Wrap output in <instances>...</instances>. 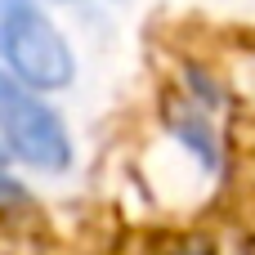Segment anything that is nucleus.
<instances>
[{
	"label": "nucleus",
	"instance_id": "1",
	"mask_svg": "<svg viewBox=\"0 0 255 255\" xmlns=\"http://www.w3.org/2000/svg\"><path fill=\"white\" fill-rule=\"evenodd\" d=\"M0 72L40 94L76 81V49L45 0H0Z\"/></svg>",
	"mask_w": 255,
	"mask_h": 255
},
{
	"label": "nucleus",
	"instance_id": "2",
	"mask_svg": "<svg viewBox=\"0 0 255 255\" xmlns=\"http://www.w3.org/2000/svg\"><path fill=\"white\" fill-rule=\"evenodd\" d=\"M0 148L36 175H63L76 157L63 112L31 85L0 72Z\"/></svg>",
	"mask_w": 255,
	"mask_h": 255
},
{
	"label": "nucleus",
	"instance_id": "3",
	"mask_svg": "<svg viewBox=\"0 0 255 255\" xmlns=\"http://www.w3.org/2000/svg\"><path fill=\"white\" fill-rule=\"evenodd\" d=\"M18 202H27V188L13 179L9 157H4V148H0V206H18Z\"/></svg>",
	"mask_w": 255,
	"mask_h": 255
},
{
	"label": "nucleus",
	"instance_id": "4",
	"mask_svg": "<svg viewBox=\"0 0 255 255\" xmlns=\"http://www.w3.org/2000/svg\"><path fill=\"white\" fill-rule=\"evenodd\" d=\"M108 4H126V0H108Z\"/></svg>",
	"mask_w": 255,
	"mask_h": 255
}]
</instances>
